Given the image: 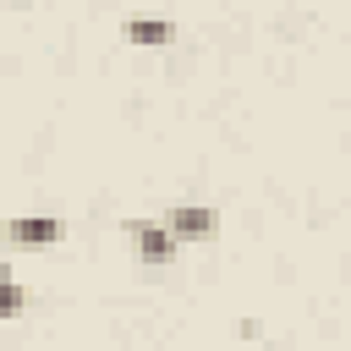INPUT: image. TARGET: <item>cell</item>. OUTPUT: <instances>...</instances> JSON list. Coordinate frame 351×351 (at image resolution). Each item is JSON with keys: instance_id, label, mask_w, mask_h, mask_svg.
<instances>
[{"instance_id": "5b68a950", "label": "cell", "mask_w": 351, "mask_h": 351, "mask_svg": "<svg viewBox=\"0 0 351 351\" xmlns=\"http://www.w3.org/2000/svg\"><path fill=\"white\" fill-rule=\"evenodd\" d=\"M22 313V285L11 280V269L0 263V318H16Z\"/></svg>"}, {"instance_id": "3957f363", "label": "cell", "mask_w": 351, "mask_h": 351, "mask_svg": "<svg viewBox=\"0 0 351 351\" xmlns=\"http://www.w3.org/2000/svg\"><path fill=\"white\" fill-rule=\"evenodd\" d=\"M137 247H143V258H148V263H165V258H170V247H176V236H170L165 225H137Z\"/></svg>"}, {"instance_id": "7a4b0ae2", "label": "cell", "mask_w": 351, "mask_h": 351, "mask_svg": "<svg viewBox=\"0 0 351 351\" xmlns=\"http://www.w3.org/2000/svg\"><path fill=\"white\" fill-rule=\"evenodd\" d=\"M11 241H16V247H49V241H60V219H49V214H22V219H11Z\"/></svg>"}, {"instance_id": "6da1fadb", "label": "cell", "mask_w": 351, "mask_h": 351, "mask_svg": "<svg viewBox=\"0 0 351 351\" xmlns=\"http://www.w3.org/2000/svg\"><path fill=\"white\" fill-rule=\"evenodd\" d=\"M165 230H170L176 241H203V236L214 230V208H203V203H181V208L165 214Z\"/></svg>"}, {"instance_id": "277c9868", "label": "cell", "mask_w": 351, "mask_h": 351, "mask_svg": "<svg viewBox=\"0 0 351 351\" xmlns=\"http://www.w3.org/2000/svg\"><path fill=\"white\" fill-rule=\"evenodd\" d=\"M126 38H132V44H165V38H170V22H165V16H132V22H126Z\"/></svg>"}]
</instances>
